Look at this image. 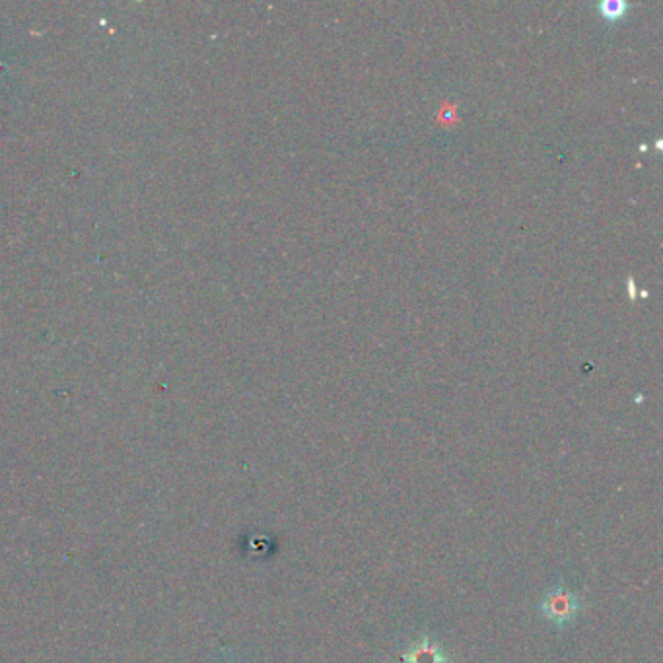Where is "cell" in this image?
I'll list each match as a JSON object with an SVG mask.
<instances>
[{
	"label": "cell",
	"instance_id": "6da1fadb",
	"mask_svg": "<svg viewBox=\"0 0 663 663\" xmlns=\"http://www.w3.org/2000/svg\"><path fill=\"white\" fill-rule=\"evenodd\" d=\"M539 611L543 613L545 619L562 627L576 619V615L580 611V599L572 592L564 590L562 586H557L543 597Z\"/></svg>",
	"mask_w": 663,
	"mask_h": 663
},
{
	"label": "cell",
	"instance_id": "7a4b0ae2",
	"mask_svg": "<svg viewBox=\"0 0 663 663\" xmlns=\"http://www.w3.org/2000/svg\"><path fill=\"white\" fill-rule=\"evenodd\" d=\"M403 663H448V658L438 644L424 636L403 654Z\"/></svg>",
	"mask_w": 663,
	"mask_h": 663
},
{
	"label": "cell",
	"instance_id": "3957f363",
	"mask_svg": "<svg viewBox=\"0 0 663 663\" xmlns=\"http://www.w3.org/2000/svg\"><path fill=\"white\" fill-rule=\"evenodd\" d=\"M597 8H599V14L605 20H609V22L621 20L625 16V12H627V4L623 0H605Z\"/></svg>",
	"mask_w": 663,
	"mask_h": 663
}]
</instances>
